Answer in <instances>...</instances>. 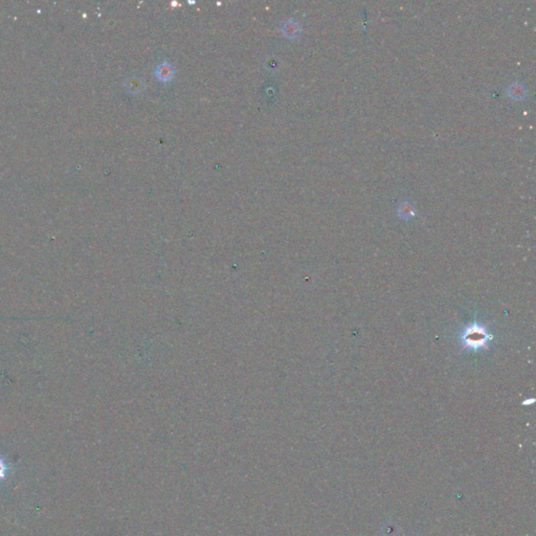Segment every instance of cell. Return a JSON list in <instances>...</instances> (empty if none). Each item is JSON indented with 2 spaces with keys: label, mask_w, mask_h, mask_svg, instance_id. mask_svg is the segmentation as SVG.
I'll return each mask as SVG.
<instances>
[{
  "label": "cell",
  "mask_w": 536,
  "mask_h": 536,
  "mask_svg": "<svg viewBox=\"0 0 536 536\" xmlns=\"http://www.w3.org/2000/svg\"><path fill=\"white\" fill-rule=\"evenodd\" d=\"M491 338L492 337L488 334L486 328L478 323H474L467 327L461 334L463 347L473 350L487 348Z\"/></svg>",
  "instance_id": "6da1fadb"
},
{
  "label": "cell",
  "mask_w": 536,
  "mask_h": 536,
  "mask_svg": "<svg viewBox=\"0 0 536 536\" xmlns=\"http://www.w3.org/2000/svg\"><path fill=\"white\" fill-rule=\"evenodd\" d=\"M174 67L169 62H163L156 66L155 76L162 82H170L174 78Z\"/></svg>",
  "instance_id": "7a4b0ae2"
},
{
  "label": "cell",
  "mask_w": 536,
  "mask_h": 536,
  "mask_svg": "<svg viewBox=\"0 0 536 536\" xmlns=\"http://www.w3.org/2000/svg\"><path fill=\"white\" fill-rule=\"evenodd\" d=\"M507 93L515 102H522L527 98V89L523 83L514 82L509 85Z\"/></svg>",
  "instance_id": "3957f363"
},
{
  "label": "cell",
  "mask_w": 536,
  "mask_h": 536,
  "mask_svg": "<svg viewBox=\"0 0 536 536\" xmlns=\"http://www.w3.org/2000/svg\"><path fill=\"white\" fill-rule=\"evenodd\" d=\"M397 215L403 220H411L416 215V208L410 201H402L397 208Z\"/></svg>",
  "instance_id": "277c9868"
},
{
  "label": "cell",
  "mask_w": 536,
  "mask_h": 536,
  "mask_svg": "<svg viewBox=\"0 0 536 536\" xmlns=\"http://www.w3.org/2000/svg\"><path fill=\"white\" fill-rule=\"evenodd\" d=\"M301 31H302L301 25L294 20H288L282 26V32L284 34V36H286L289 39L297 38L298 36H300Z\"/></svg>",
  "instance_id": "5b68a950"
},
{
  "label": "cell",
  "mask_w": 536,
  "mask_h": 536,
  "mask_svg": "<svg viewBox=\"0 0 536 536\" xmlns=\"http://www.w3.org/2000/svg\"><path fill=\"white\" fill-rule=\"evenodd\" d=\"M127 87H128L129 91H131L132 93H137V92H139L140 90H142L143 83H142V81L139 80V79L133 78V79H131V80L128 82Z\"/></svg>",
  "instance_id": "8992f818"
}]
</instances>
